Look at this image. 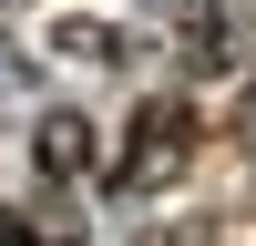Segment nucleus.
I'll list each match as a JSON object with an SVG mask.
<instances>
[{
    "mask_svg": "<svg viewBox=\"0 0 256 246\" xmlns=\"http://www.w3.org/2000/svg\"><path fill=\"white\" fill-rule=\"evenodd\" d=\"M195 144H205L195 102H184V92H154V102L134 113V134H123V154L102 164V174H113V195H164V184L195 164Z\"/></svg>",
    "mask_w": 256,
    "mask_h": 246,
    "instance_id": "1",
    "label": "nucleus"
},
{
    "mask_svg": "<svg viewBox=\"0 0 256 246\" xmlns=\"http://www.w3.org/2000/svg\"><path fill=\"white\" fill-rule=\"evenodd\" d=\"M31 164H41L52 184H72V174H92V164H102V134H92L82 113H41V134H31Z\"/></svg>",
    "mask_w": 256,
    "mask_h": 246,
    "instance_id": "2",
    "label": "nucleus"
},
{
    "mask_svg": "<svg viewBox=\"0 0 256 246\" xmlns=\"http://www.w3.org/2000/svg\"><path fill=\"white\" fill-rule=\"evenodd\" d=\"M62 52H72V62H123V31H102V20H62Z\"/></svg>",
    "mask_w": 256,
    "mask_h": 246,
    "instance_id": "3",
    "label": "nucleus"
}]
</instances>
